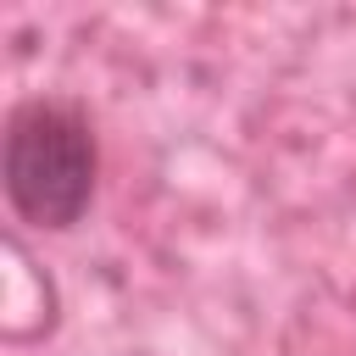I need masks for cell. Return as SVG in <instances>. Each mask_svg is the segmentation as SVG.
<instances>
[{"label": "cell", "instance_id": "6da1fadb", "mask_svg": "<svg viewBox=\"0 0 356 356\" xmlns=\"http://www.w3.org/2000/svg\"><path fill=\"white\" fill-rule=\"evenodd\" d=\"M0 189L22 228L72 234L100 189V134L67 95H28L6 111Z\"/></svg>", "mask_w": 356, "mask_h": 356}]
</instances>
